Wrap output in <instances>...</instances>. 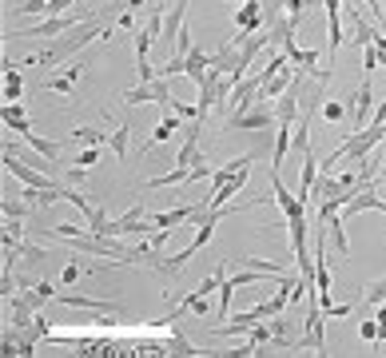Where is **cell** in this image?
I'll list each match as a JSON object with an SVG mask.
<instances>
[{"mask_svg":"<svg viewBox=\"0 0 386 358\" xmlns=\"http://www.w3.org/2000/svg\"><path fill=\"white\" fill-rule=\"evenodd\" d=\"M108 20H112L108 13H96V16H88L84 25L68 28L64 36H56V40H52L48 48H40V52H36V60H40L36 68H56L60 60H68L72 52H80L84 44H92L96 36H104V28H108Z\"/></svg>","mask_w":386,"mask_h":358,"instance_id":"obj_1","label":"cell"},{"mask_svg":"<svg viewBox=\"0 0 386 358\" xmlns=\"http://www.w3.org/2000/svg\"><path fill=\"white\" fill-rule=\"evenodd\" d=\"M96 16V13H92ZM88 16H40L36 25L32 28H16V32H8V40H36V36H64V32H68V28H76V25H84Z\"/></svg>","mask_w":386,"mask_h":358,"instance_id":"obj_2","label":"cell"},{"mask_svg":"<svg viewBox=\"0 0 386 358\" xmlns=\"http://www.w3.org/2000/svg\"><path fill=\"white\" fill-rule=\"evenodd\" d=\"M172 88H167V76H156L148 84H132L124 92V104L127 108H136V104H160V108H172Z\"/></svg>","mask_w":386,"mask_h":358,"instance_id":"obj_3","label":"cell"},{"mask_svg":"<svg viewBox=\"0 0 386 358\" xmlns=\"http://www.w3.org/2000/svg\"><path fill=\"white\" fill-rule=\"evenodd\" d=\"M227 124L239 128V132H263V128L279 124V116H275V108H267V99H259V104H251V108L227 116Z\"/></svg>","mask_w":386,"mask_h":358,"instance_id":"obj_4","label":"cell"},{"mask_svg":"<svg viewBox=\"0 0 386 358\" xmlns=\"http://www.w3.org/2000/svg\"><path fill=\"white\" fill-rule=\"evenodd\" d=\"M271 199L279 203L283 219H307V203L299 195H291V187L279 179V172H271Z\"/></svg>","mask_w":386,"mask_h":358,"instance_id":"obj_5","label":"cell"},{"mask_svg":"<svg viewBox=\"0 0 386 358\" xmlns=\"http://www.w3.org/2000/svg\"><path fill=\"white\" fill-rule=\"evenodd\" d=\"M350 108H354V132H362V128L371 124L366 116L374 111V84H371V76H362L359 92H354V99H350Z\"/></svg>","mask_w":386,"mask_h":358,"instance_id":"obj_6","label":"cell"},{"mask_svg":"<svg viewBox=\"0 0 386 358\" xmlns=\"http://www.w3.org/2000/svg\"><path fill=\"white\" fill-rule=\"evenodd\" d=\"M60 307H76V310H108V315H120V303L116 298H88V295H56Z\"/></svg>","mask_w":386,"mask_h":358,"instance_id":"obj_7","label":"cell"},{"mask_svg":"<svg viewBox=\"0 0 386 358\" xmlns=\"http://www.w3.org/2000/svg\"><path fill=\"white\" fill-rule=\"evenodd\" d=\"M235 28L243 32V36H251V32H259L263 28V0H243L235 13Z\"/></svg>","mask_w":386,"mask_h":358,"instance_id":"obj_8","label":"cell"},{"mask_svg":"<svg viewBox=\"0 0 386 358\" xmlns=\"http://www.w3.org/2000/svg\"><path fill=\"white\" fill-rule=\"evenodd\" d=\"M295 80H299V68H295V64H287L283 72L271 76V80H267V84L259 88V99H279V96L287 92V88L295 84Z\"/></svg>","mask_w":386,"mask_h":358,"instance_id":"obj_9","label":"cell"},{"mask_svg":"<svg viewBox=\"0 0 386 358\" xmlns=\"http://www.w3.org/2000/svg\"><path fill=\"white\" fill-rule=\"evenodd\" d=\"M295 28H299V16H287V13H271V44L283 48L287 40H295Z\"/></svg>","mask_w":386,"mask_h":358,"instance_id":"obj_10","label":"cell"},{"mask_svg":"<svg viewBox=\"0 0 386 358\" xmlns=\"http://www.w3.org/2000/svg\"><path fill=\"white\" fill-rule=\"evenodd\" d=\"M195 211H200V203H184V207H172V211L151 215V223H156V231H172V227H179L184 219H191Z\"/></svg>","mask_w":386,"mask_h":358,"instance_id":"obj_11","label":"cell"},{"mask_svg":"<svg viewBox=\"0 0 386 358\" xmlns=\"http://www.w3.org/2000/svg\"><path fill=\"white\" fill-rule=\"evenodd\" d=\"M187 120L184 116H179V111H172V116H163L160 124H156V132H151V139H148V148H144V156H148L151 148H156V144H167V139L175 136V128H184Z\"/></svg>","mask_w":386,"mask_h":358,"instance_id":"obj_12","label":"cell"},{"mask_svg":"<svg viewBox=\"0 0 386 358\" xmlns=\"http://www.w3.org/2000/svg\"><path fill=\"white\" fill-rule=\"evenodd\" d=\"M291 128L295 124H275V156H271V172H279L283 167V160H287V148H291Z\"/></svg>","mask_w":386,"mask_h":358,"instance_id":"obj_13","label":"cell"},{"mask_svg":"<svg viewBox=\"0 0 386 358\" xmlns=\"http://www.w3.org/2000/svg\"><path fill=\"white\" fill-rule=\"evenodd\" d=\"M25 144H28L32 151H36L40 160H52V163L60 160V139H44V136H36V132H28Z\"/></svg>","mask_w":386,"mask_h":358,"instance_id":"obj_14","label":"cell"},{"mask_svg":"<svg viewBox=\"0 0 386 358\" xmlns=\"http://www.w3.org/2000/svg\"><path fill=\"white\" fill-rule=\"evenodd\" d=\"M4 128H8V132H16L20 139L32 132V128H28V116H25V108H20V104H4Z\"/></svg>","mask_w":386,"mask_h":358,"instance_id":"obj_15","label":"cell"},{"mask_svg":"<svg viewBox=\"0 0 386 358\" xmlns=\"http://www.w3.org/2000/svg\"><path fill=\"white\" fill-rule=\"evenodd\" d=\"M343 40H347V32H343V13H326V52L335 56V52L343 48Z\"/></svg>","mask_w":386,"mask_h":358,"instance_id":"obj_16","label":"cell"},{"mask_svg":"<svg viewBox=\"0 0 386 358\" xmlns=\"http://www.w3.org/2000/svg\"><path fill=\"white\" fill-rule=\"evenodd\" d=\"M20 96H25L20 68H4V104H20Z\"/></svg>","mask_w":386,"mask_h":358,"instance_id":"obj_17","label":"cell"},{"mask_svg":"<svg viewBox=\"0 0 386 358\" xmlns=\"http://www.w3.org/2000/svg\"><path fill=\"white\" fill-rule=\"evenodd\" d=\"M80 72H84V64H72L68 72L52 76V80H48V88H52V92H68V96H72V92H76V80H80Z\"/></svg>","mask_w":386,"mask_h":358,"instance_id":"obj_18","label":"cell"},{"mask_svg":"<svg viewBox=\"0 0 386 358\" xmlns=\"http://www.w3.org/2000/svg\"><path fill=\"white\" fill-rule=\"evenodd\" d=\"M0 211H4V219H32V211H36V207L20 195V199H4V203H0Z\"/></svg>","mask_w":386,"mask_h":358,"instance_id":"obj_19","label":"cell"},{"mask_svg":"<svg viewBox=\"0 0 386 358\" xmlns=\"http://www.w3.org/2000/svg\"><path fill=\"white\" fill-rule=\"evenodd\" d=\"M239 267H255L259 275H291L283 263H271V259H255V255H239Z\"/></svg>","mask_w":386,"mask_h":358,"instance_id":"obj_20","label":"cell"},{"mask_svg":"<svg viewBox=\"0 0 386 358\" xmlns=\"http://www.w3.org/2000/svg\"><path fill=\"white\" fill-rule=\"evenodd\" d=\"M127 136H132V124H116V132L108 136V148L116 151V160H127Z\"/></svg>","mask_w":386,"mask_h":358,"instance_id":"obj_21","label":"cell"},{"mask_svg":"<svg viewBox=\"0 0 386 358\" xmlns=\"http://www.w3.org/2000/svg\"><path fill=\"white\" fill-rule=\"evenodd\" d=\"M362 303H366V307H378V303H386V279H374V283L362 287Z\"/></svg>","mask_w":386,"mask_h":358,"instance_id":"obj_22","label":"cell"},{"mask_svg":"<svg viewBox=\"0 0 386 358\" xmlns=\"http://www.w3.org/2000/svg\"><path fill=\"white\" fill-rule=\"evenodd\" d=\"M72 136L80 139V144H88V148H104V144H108V136H104V132H96V128H76Z\"/></svg>","mask_w":386,"mask_h":358,"instance_id":"obj_23","label":"cell"},{"mask_svg":"<svg viewBox=\"0 0 386 358\" xmlns=\"http://www.w3.org/2000/svg\"><path fill=\"white\" fill-rule=\"evenodd\" d=\"M13 13L16 16H36L40 20V16H48V0H25V4H16Z\"/></svg>","mask_w":386,"mask_h":358,"instance_id":"obj_24","label":"cell"},{"mask_svg":"<svg viewBox=\"0 0 386 358\" xmlns=\"http://www.w3.org/2000/svg\"><path fill=\"white\" fill-rule=\"evenodd\" d=\"M378 64H382V52L374 48V44H366V48H362V72L371 76L374 68H378Z\"/></svg>","mask_w":386,"mask_h":358,"instance_id":"obj_25","label":"cell"},{"mask_svg":"<svg viewBox=\"0 0 386 358\" xmlns=\"http://www.w3.org/2000/svg\"><path fill=\"white\" fill-rule=\"evenodd\" d=\"M52 235L72 243V239H80V235H88V231H84V227H76V223H56V227H52Z\"/></svg>","mask_w":386,"mask_h":358,"instance_id":"obj_26","label":"cell"},{"mask_svg":"<svg viewBox=\"0 0 386 358\" xmlns=\"http://www.w3.org/2000/svg\"><path fill=\"white\" fill-rule=\"evenodd\" d=\"M323 116L331 120V124H343V116H347V108H343L338 99H323Z\"/></svg>","mask_w":386,"mask_h":358,"instance_id":"obj_27","label":"cell"},{"mask_svg":"<svg viewBox=\"0 0 386 358\" xmlns=\"http://www.w3.org/2000/svg\"><path fill=\"white\" fill-rule=\"evenodd\" d=\"M28 334H32L36 343H44V338H48V319H44V315H36V319H32V326H28Z\"/></svg>","mask_w":386,"mask_h":358,"instance_id":"obj_28","label":"cell"},{"mask_svg":"<svg viewBox=\"0 0 386 358\" xmlns=\"http://www.w3.org/2000/svg\"><path fill=\"white\" fill-rule=\"evenodd\" d=\"M359 334L366 338V343H378V319H362L359 322Z\"/></svg>","mask_w":386,"mask_h":358,"instance_id":"obj_29","label":"cell"},{"mask_svg":"<svg viewBox=\"0 0 386 358\" xmlns=\"http://www.w3.org/2000/svg\"><path fill=\"white\" fill-rule=\"evenodd\" d=\"M76 167H92V163H100V148H88V151H80V156H76Z\"/></svg>","mask_w":386,"mask_h":358,"instance_id":"obj_30","label":"cell"},{"mask_svg":"<svg viewBox=\"0 0 386 358\" xmlns=\"http://www.w3.org/2000/svg\"><path fill=\"white\" fill-rule=\"evenodd\" d=\"M80 275H84V267H80V263H68V267L60 271V283H64V287H72Z\"/></svg>","mask_w":386,"mask_h":358,"instance_id":"obj_31","label":"cell"},{"mask_svg":"<svg viewBox=\"0 0 386 358\" xmlns=\"http://www.w3.org/2000/svg\"><path fill=\"white\" fill-rule=\"evenodd\" d=\"M72 4H80V0H48V16H64Z\"/></svg>","mask_w":386,"mask_h":358,"instance_id":"obj_32","label":"cell"},{"mask_svg":"<svg viewBox=\"0 0 386 358\" xmlns=\"http://www.w3.org/2000/svg\"><path fill=\"white\" fill-rule=\"evenodd\" d=\"M311 0H283V13L287 16H303V8H307Z\"/></svg>","mask_w":386,"mask_h":358,"instance_id":"obj_33","label":"cell"},{"mask_svg":"<svg viewBox=\"0 0 386 358\" xmlns=\"http://www.w3.org/2000/svg\"><path fill=\"white\" fill-rule=\"evenodd\" d=\"M116 28H124V32H136V13H132V8H127V13L124 16H120V20H116Z\"/></svg>","mask_w":386,"mask_h":358,"instance_id":"obj_34","label":"cell"},{"mask_svg":"<svg viewBox=\"0 0 386 358\" xmlns=\"http://www.w3.org/2000/svg\"><path fill=\"white\" fill-rule=\"evenodd\" d=\"M371 124H386V99H382V104H374V116H371Z\"/></svg>","mask_w":386,"mask_h":358,"instance_id":"obj_35","label":"cell"},{"mask_svg":"<svg viewBox=\"0 0 386 358\" xmlns=\"http://www.w3.org/2000/svg\"><path fill=\"white\" fill-rule=\"evenodd\" d=\"M323 8L326 13H343V0H323Z\"/></svg>","mask_w":386,"mask_h":358,"instance_id":"obj_36","label":"cell"},{"mask_svg":"<svg viewBox=\"0 0 386 358\" xmlns=\"http://www.w3.org/2000/svg\"><path fill=\"white\" fill-rule=\"evenodd\" d=\"M16 4H25V0H16ZM16 4H13V8H16Z\"/></svg>","mask_w":386,"mask_h":358,"instance_id":"obj_37","label":"cell"},{"mask_svg":"<svg viewBox=\"0 0 386 358\" xmlns=\"http://www.w3.org/2000/svg\"><path fill=\"white\" fill-rule=\"evenodd\" d=\"M108 4H112V0H108Z\"/></svg>","mask_w":386,"mask_h":358,"instance_id":"obj_38","label":"cell"}]
</instances>
